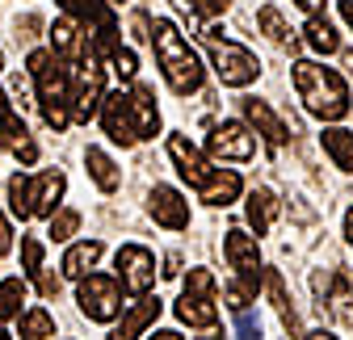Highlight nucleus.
Listing matches in <instances>:
<instances>
[{
	"instance_id": "9b49d317",
	"label": "nucleus",
	"mask_w": 353,
	"mask_h": 340,
	"mask_svg": "<svg viewBox=\"0 0 353 340\" xmlns=\"http://www.w3.org/2000/svg\"><path fill=\"white\" fill-rule=\"evenodd\" d=\"M114 269H118V281L126 294H148L156 286V257L143 244H122L114 257Z\"/></svg>"
},
{
	"instance_id": "72a5a7b5",
	"label": "nucleus",
	"mask_w": 353,
	"mask_h": 340,
	"mask_svg": "<svg viewBox=\"0 0 353 340\" xmlns=\"http://www.w3.org/2000/svg\"><path fill=\"white\" fill-rule=\"evenodd\" d=\"M190 5H194L202 17H214V13H223V9L232 5V0H190Z\"/></svg>"
},
{
	"instance_id": "20e7f679",
	"label": "nucleus",
	"mask_w": 353,
	"mask_h": 340,
	"mask_svg": "<svg viewBox=\"0 0 353 340\" xmlns=\"http://www.w3.org/2000/svg\"><path fill=\"white\" fill-rule=\"evenodd\" d=\"M30 76H34V84H38V105H42L47 126L63 131V126L72 122V72H68L55 55L34 51V55H30Z\"/></svg>"
},
{
	"instance_id": "1a4fd4ad",
	"label": "nucleus",
	"mask_w": 353,
	"mask_h": 340,
	"mask_svg": "<svg viewBox=\"0 0 353 340\" xmlns=\"http://www.w3.org/2000/svg\"><path fill=\"white\" fill-rule=\"evenodd\" d=\"M223 257H228V265L236 269V290H244L248 299H252L256 286H261V252H256V235L232 227V231L223 235Z\"/></svg>"
},
{
	"instance_id": "e433bc0d",
	"label": "nucleus",
	"mask_w": 353,
	"mask_h": 340,
	"mask_svg": "<svg viewBox=\"0 0 353 340\" xmlns=\"http://www.w3.org/2000/svg\"><path fill=\"white\" fill-rule=\"evenodd\" d=\"M336 13L345 17V25L353 30V0H336Z\"/></svg>"
},
{
	"instance_id": "2eb2a0df",
	"label": "nucleus",
	"mask_w": 353,
	"mask_h": 340,
	"mask_svg": "<svg viewBox=\"0 0 353 340\" xmlns=\"http://www.w3.org/2000/svg\"><path fill=\"white\" fill-rule=\"evenodd\" d=\"M168 156H172V164H176V173H181L194 189H202V185L214 177V168L206 164V156H202L185 135H172V139H168Z\"/></svg>"
},
{
	"instance_id": "cd10ccee",
	"label": "nucleus",
	"mask_w": 353,
	"mask_h": 340,
	"mask_svg": "<svg viewBox=\"0 0 353 340\" xmlns=\"http://www.w3.org/2000/svg\"><path fill=\"white\" fill-rule=\"evenodd\" d=\"M21 303H26V281L21 277L0 281V319H17L21 315Z\"/></svg>"
},
{
	"instance_id": "f8f14e48",
	"label": "nucleus",
	"mask_w": 353,
	"mask_h": 340,
	"mask_svg": "<svg viewBox=\"0 0 353 340\" xmlns=\"http://www.w3.org/2000/svg\"><path fill=\"white\" fill-rule=\"evenodd\" d=\"M206 147H210L214 160H236V164L252 160V151H256V143H252L244 122H219L210 131V139H206Z\"/></svg>"
},
{
	"instance_id": "f03ea898",
	"label": "nucleus",
	"mask_w": 353,
	"mask_h": 340,
	"mask_svg": "<svg viewBox=\"0 0 353 340\" xmlns=\"http://www.w3.org/2000/svg\"><path fill=\"white\" fill-rule=\"evenodd\" d=\"M152 42H156V59H160V72H164V80H168V89L181 93V97L198 93L206 72H202L198 51L181 38V30H176L168 17H160V21L152 25Z\"/></svg>"
},
{
	"instance_id": "473e14b6",
	"label": "nucleus",
	"mask_w": 353,
	"mask_h": 340,
	"mask_svg": "<svg viewBox=\"0 0 353 340\" xmlns=\"http://www.w3.org/2000/svg\"><path fill=\"white\" fill-rule=\"evenodd\" d=\"M110 63H114V72H118L122 80H135V67H139V63H135V51H122V47H118V51L110 55Z\"/></svg>"
},
{
	"instance_id": "a211bd4d",
	"label": "nucleus",
	"mask_w": 353,
	"mask_h": 340,
	"mask_svg": "<svg viewBox=\"0 0 353 340\" xmlns=\"http://www.w3.org/2000/svg\"><path fill=\"white\" fill-rule=\"evenodd\" d=\"M240 109H244V118L256 126V131L265 135V143H270V147L286 143V126H282V118H278L270 105H265V101H256V97H244V101H240Z\"/></svg>"
},
{
	"instance_id": "c756f323",
	"label": "nucleus",
	"mask_w": 353,
	"mask_h": 340,
	"mask_svg": "<svg viewBox=\"0 0 353 340\" xmlns=\"http://www.w3.org/2000/svg\"><path fill=\"white\" fill-rule=\"evenodd\" d=\"M80 227V210H59V215H51V240H72Z\"/></svg>"
},
{
	"instance_id": "4c0bfd02",
	"label": "nucleus",
	"mask_w": 353,
	"mask_h": 340,
	"mask_svg": "<svg viewBox=\"0 0 353 340\" xmlns=\"http://www.w3.org/2000/svg\"><path fill=\"white\" fill-rule=\"evenodd\" d=\"M294 5H299V9H307V13L316 17V13H320V5H324V0H294Z\"/></svg>"
},
{
	"instance_id": "b1692460",
	"label": "nucleus",
	"mask_w": 353,
	"mask_h": 340,
	"mask_svg": "<svg viewBox=\"0 0 353 340\" xmlns=\"http://www.w3.org/2000/svg\"><path fill=\"white\" fill-rule=\"evenodd\" d=\"M84 164H88V177L97 181V189L101 193H114L118 185H122V177H118V164L101 151V147H88L84 151Z\"/></svg>"
},
{
	"instance_id": "412c9836",
	"label": "nucleus",
	"mask_w": 353,
	"mask_h": 340,
	"mask_svg": "<svg viewBox=\"0 0 353 340\" xmlns=\"http://www.w3.org/2000/svg\"><path fill=\"white\" fill-rule=\"evenodd\" d=\"M198 198H202L206 206H232V202L240 198V177L232 173V168H228V173H223V168H214V177L198 189Z\"/></svg>"
},
{
	"instance_id": "f3484780",
	"label": "nucleus",
	"mask_w": 353,
	"mask_h": 340,
	"mask_svg": "<svg viewBox=\"0 0 353 340\" xmlns=\"http://www.w3.org/2000/svg\"><path fill=\"white\" fill-rule=\"evenodd\" d=\"M156 319H160V299H148V294H139V303L118 319V328L110 332V340H139Z\"/></svg>"
},
{
	"instance_id": "37998d69",
	"label": "nucleus",
	"mask_w": 353,
	"mask_h": 340,
	"mask_svg": "<svg viewBox=\"0 0 353 340\" xmlns=\"http://www.w3.org/2000/svg\"><path fill=\"white\" fill-rule=\"evenodd\" d=\"M0 67H5V55H0Z\"/></svg>"
},
{
	"instance_id": "c9c22d12",
	"label": "nucleus",
	"mask_w": 353,
	"mask_h": 340,
	"mask_svg": "<svg viewBox=\"0 0 353 340\" xmlns=\"http://www.w3.org/2000/svg\"><path fill=\"white\" fill-rule=\"evenodd\" d=\"M13 97H21V101L30 97V80L26 76H13Z\"/></svg>"
},
{
	"instance_id": "7c9ffc66",
	"label": "nucleus",
	"mask_w": 353,
	"mask_h": 340,
	"mask_svg": "<svg viewBox=\"0 0 353 340\" xmlns=\"http://www.w3.org/2000/svg\"><path fill=\"white\" fill-rule=\"evenodd\" d=\"M21 261H26V273L30 277L42 273V244L38 240H21Z\"/></svg>"
},
{
	"instance_id": "f704fd0d",
	"label": "nucleus",
	"mask_w": 353,
	"mask_h": 340,
	"mask_svg": "<svg viewBox=\"0 0 353 340\" xmlns=\"http://www.w3.org/2000/svg\"><path fill=\"white\" fill-rule=\"evenodd\" d=\"M13 248V227H9V219L0 215V257H5V252Z\"/></svg>"
},
{
	"instance_id": "ddd939ff",
	"label": "nucleus",
	"mask_w": 353,
	"mask_h": 340,
	"mask_svg": "<svg viewBox=\"0 0 353 340\" xmlns=\"http://www.w3.org/2000/svg\"><path fill=\"white\" fill-rule=\"evenodd\" d=\"M316 294H320V307H328V315L341 328H353V286H349V277L316 273Z\"/></svg>"
},
{
	"instance_id": "2f4dec72",
	"label": "nucleus",
	"mask_w": 353,
	"mask_h": 340,
	"mask_svg": "<svg viewBox=\"0 0 353 340\" xmlns=\"http://www.w3.org/2000/svg\"><path fill=\"white\" fill-rule=\"evenodd\" d=\"M236 340H261V319L252 311H240L236 315Z\"/></svg>"
},
{
	"instance_id": "a19ab883",
	"label": "nucleus",
	"mask_w": 353,
	"mask_h": 340,
	"mask_svg": "<svg viewBox=\"0 0 353 340\" xmlns=\"http://www.w3.org/2000/svg\"><path fill=\"white\" fill-rule=\"evenodd\" d=\"M303 340H336V336H332V332H324V328H320V332H307V336H303Z\"/></svg>"
},
{
	"instance_id": "6ab92c4d",
	"label": "nucleus",
	"mask_w": 353,
	"mask_h": 340,
	"mask_svg": "<svg viewBox=\"0 0 353 340\" xmlns=\"http://www.w3.org/2000/svg\"><path fill=\"white\" fill-rule=\"evenodd\" d=\"M101 252H105V244H101V240H84V244H72V248H68V257H63V277L80 281L88 269H93V265L101 261Z\"/></svg>"
},
{
	"instance_id": "ea45409f",
	"label": "nucleus",
	"mask_w": 353,
	"mask_h": 340,
	"mask_svg": "<svg viewBox=\"0 0 353 340\" xmlns=\"http://www.w3.org/2000/svg\"><path fill=\"white\" fill-rule=\"evenodd\" d=\"M152 340H185V336H181V332H168V328H164V332H156Z\"/></svg>"
},
{
	"instance_id": "bb28decb",
	"label": "nucleus",
	"mask_w": 353,
	"mask_h": 340,
	"mask_svg": "<svg viewBox=\"0 0 353 340\" xmlns=\"http://www.w3.org/2000/svg\"><path fill=\"white\" fill-rule=\"evenodd\" d=\"M21 336H26V340H55V319H51V311H42V307L26 311V315H21Z\"/></svg>"
},
{
	"instance_id": "4be33fe9",
	"label": "nucleus",
	"mask_w": 353,
	"mask_h": 340,
	"mask_svg": "<svg viewBox=\"0 0 353 340\" xmlns=\"http://www.w3.org/2000/svg\"><path fill=\"white\" fill-rule=\"evenodd\" d=\"M51 47H55V55H63V59H80L84 51H93L76 21H55V25H51Z\"/></svg>"
},
{
	"instance_id": "c85d7f7f",
	"label": "nucleus",
	"mask_w": 353,
	"mask_h": 340,
	"mask_svg": "<svg viewBox=\"0 0 353 340\" xmlns=\"http://www.w3.org/2000/svg\"><path fill=\"white\" fill-rule=\"evenodd\" d=\"M256 21H261V30H265V34H270V42H278V47H294V34L286 30L282 13H278L274 5H265V9L256 13Z\"/></svg>"
},
{
	"instance_id": "9d476101",
	"label": "nucleus",
	"mask_w": 353,
	"mask_h": 340,
	"mask_svg": "<svg viewBox=\"0 0 353 340\" xmlns=\"http://www.w3.org/2000/svg\"><path fill=\"white\" fill-rule=\"evenodd\" d=\"M76 303H80V311L93 319V323H110L122 311V290H118L114 277L84 273L80 277V290H76Z\"/></svg>"
},
{
	"instance_id": "6e6552de",
	"label": "nucleus",
	"mask_w": 353,
	"mask_h": 340,
	"mask_svg": "<svg viewBox=\"0 0 353 340\" xmlns=\"http://www.w3.org/2000/svg\"><path fill=\"white\" fill-rule=\"evenodd\" d=\"M101 97H105L101 59H97L93 51H84V55H80V67H76V76H72V118H76V122H88V118L97 114Z\"/></svg>"
},
{
	"instance_id": "39448f33",
	"label": "nucleus",
	"mask_w": 353,
	"mask_h": 340,
	"mask_svg": "<svg viewBox=\"0 0 353 340\" xmlns=\"http://www.w3.org/2000/svg\"><path fill=\"white\" fill-rule=\"evenodd\" d=\"M63 173L59 168H47V173H38V177H13L9 181V206H13V215L26 223L34 215H55V206L63 198Z\"/></svg>"
},
{
	"instance_id": "f257e3e1",
	"label": "nucleus",
	"mask_w": 353,
	"mask_h": 340,
	"mask_svg": "<svg viewBox=\"0 0 353 340\" xmlns=\"http://www.w3.org/2000/svg\"><path fill=\"white\" fill-rule=\"evenodd\" d=\"M101 126L105 135L122 147L139 143V139H152L160 131V109L152 101V93L143 89V84H135V89H118L110 97H101Z\"/></svg>"
},
{
	"instance_id": "aec40b11",
	"label": "nucleus",
	"mask_w": 353,
	"mask_h": 340,
	"mask_svg": "<svg viewBox=\"0 0 353 340\" xmlns=\"http://www.w3.org/2000/svg\"><path fill=\"white\" fill-rule=\"evenodd\" d=\"M265 290H270V299H274V307H278V315H282V323L290 328V336L294 340H303L307 332H303V323H299V311H294V303H290V294H286V281H282V273H265Z\"/></svg>"
},
{
	"instance_id": "4468645a",
	"label": "nucleus",
	"mask_w": 353,
	"mask_h": 340,
	"mask_svg": "<svg viewBox=\"0 0 353 340\" xmlns=\"http://www.w3.org/2000/svg\"><path fill=\"white\" fill-rule=\"evenodd\" d=\"M148 210H152V219L160 227H168V231H185L190 227V202L172 185H156L152 198H148Z\"/></svg>"
},
{
	"instance_id": "dca6fc26",
	"label": "nucleus",
	"mask_w": 353,
	"mask_h": 340,
	"mask_svg": "<svg viewBox=\"0 0 353 340\" xmlns=\"http://www.w3.org/2000/svg\"><path fill=\"white\" fill-rule=\"evenodd\" d=\"M0 147H9L21 164H34L38 160V147L26 135V122L13 114V105L5 101V93H0Z\"/></svg>"
},
{
	"instance_id": "79ce46f5",
	"label": "nucleus",
	"mask_w": 353,
	"mask_h": 340,
	"mask_svg": "<svg viewBox=\"0 0 353 340\" xmlns=\"http://www.w3.org/2000/svg\"><path fill=\"white\" fill-rule=\"evenodd\" d=\"M0 340H9V332H5V328H0Z\"/></svg>"
},
{
	"instance_id": "7ed1b4c3",
	"label": "nucleus",
	"mask_w": 353,
	"mask_h": 340,
	"mask_svg": "<svg viewBox=\"0 0 353 340\" xmlns=\"http://www.w3.org/2000/svg\"><path fill=\"white\" fill-rule=\"evenodd\" d=\"M294 89L307 105V114H316L324 122H341L349 114V84L341 72L312 63V59H299L294 63Z\"/></svg>"
},
{
	"instance_id": "0eeeda50",
	"label": "nucleus",
	"mask_w": 353,
	"mask_h": 340,
	"mask_svg": "<svg viewBox=\"0 0 353 340\" xmlns=\"http://www.w3.org/2000/svg\"><path fill=\"white\" fill-rule=\"evenodd\" d=\"M219 286H214V273L210 269H190L185 277V290L176 299V319L190 323V328H214L219 323Z\"/></svg>"
},
{
	"instance_id": "58836bf2",
	"label": "nucleus",
	"mask_w": 353,
	"mask_h": 340,
	"mask_svg": "<svg viewBox=\"0 0 353 340\" xmlns=\"http://www.w3.org/2000/svg\"><path fill=\"white\" fill-rule=\"evenodd\" d=\"M345 240H349V244H353V206H349V210H345Z\"/></svg>"
},
{
	"instance_id": "423d86ee",
	"label": "nucleus",
	"mask_w": 353,
	"mask_h": 340,
	"mask_svg": "<svg viewBox=\"0 0 353 340\" xmlns=\"http://www.w3.org/2000/svg\"><path fill=\"white\" fill-rule=\"evenodd\" d=\"M206 47H210V59H214V72L219 80L228 84V89H244V84H252L261 76V63L248 47H240V42L232 38H219V30H202Z\"/></svg>"
},
{
	"instance_id": "a878e982",
	"label": "nucleus",
	"mask_w": 353,
	"mask_h": 340,
	"mask_svg": "<svg viewBox=\"0 0 353 340\" xmlns=\"http://www.w3.org/2000/svg\"><path fill=\"white\" fill-rule=\"evenodd\" d=\"M303 42L312 51H320V55H332L336 47H341V38H336V30L316 13V17H307V25H303Z\"/></svg>"
},
{
	"instance_id": "5701e85b",
	"label": "nucleus",
	"mask_w": 353,
	"mask_h": 340,
	"mask_svg": "<svg viewBox=\"0 0 353 340\" xmlns=\"http://www.w3.org/2000/svg\"><path fill=\"white\" fill-rule=\"evenodd\" d=\"M328 160L341 168V173H353V131H345V126H328V131L320 135Z\"/></svg>"
},
{
	"instance_id": "393cba45",
	"label": "nucleus",
	"mask_w": 353,
	"mask_h": 340,
	"mask_svg": "<svg viewBox=\"0 0 353 340\" xmlns=\"http://www.w3.org/2000/svg\"><path fill=\"white\" fill-rule=\"evenodd\" d=\"M274 219H278V198H274L270 189H252V193H248V223L256 227V235L270 231Z\"/></svg>"
}]
</instances>
